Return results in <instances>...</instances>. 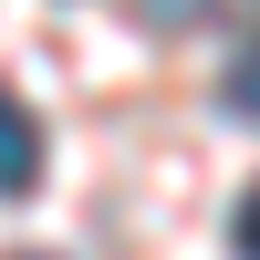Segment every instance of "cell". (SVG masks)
I'll return each mask as SVG.
<instances>
[{
	"label": "cell",
	"mask_w": 260,
	"mask_h": 260,
	"mask_svg": "<svg viewBox=\"0 0 260 260\" xmlns=\"http://www.w3.org/2000/svg\"><path fill=\"white\" fill-rule=\"evenodd\" d=\"M219 104H229L240 125H260V42H250L240 62H229V83H219Z\"/></svg>",
	"instance_id": "obj_3"
},
{
	"label": "cell",
	"mask_w": 260,
	"mask_h": 260,
	"mask_svg": "<svg viewBox=\"0 0 260 260\" xmlns=\"http://www.w3.org/2000/svg\"><path fill=\"white\" fill-rule=\"evenodd\" d=\"M229 250H240V260H260V187L240 198V219H229Z\"/></svg>",
	"instance_id": "obj_4"
},
{
	"label": "cell",
	"mask_w": 260,
	"mask_h": 260,
	"mask_svg": "<svg viewBox=\"0 0 260 260\" xmlns=\"http://www.w3.org/2000/svg\"><path fill=\"white\" fill-rule=\"evenodd\" d=\"M42 187V115L0 83V198H31Z\"/></svg>",
	"instance_id": "obj_1"
},
{
	"label": "cell",
	"mask_w": 260,
	"mask_h": 260,
	"mask_svg": "<svg viewBox=\"0 0 260 260\" xmlns=\"http://www.w3.org/2000/svg\"><path fill=\"white\" fill-rule=\"evenodd\" d=\"M240 11H260V0H146L156 31H208V21H240Z\"/></svg>",
	"instance_id": "obj_2"
},
{
	"label": "cell",
	"mask_w": 260,
	"mask_h": 260,
	"mask_svg": "<svg viewBox=\"0 0 260 260\" xmlns=\"http://www.w3.org/2000/svg\"><path fill=\"white\" fill-rule=\"evenodd\" d=\"M21 260H42V250H21Z\"/></svg>",
	"instance_id": "obj_5"
}]
</instances>
